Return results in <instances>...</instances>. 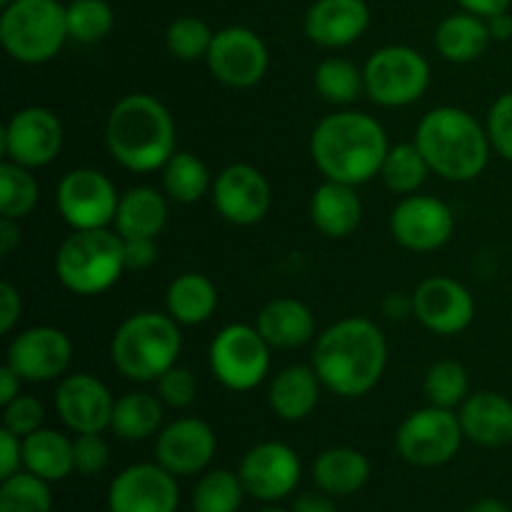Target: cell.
Segmentation results:
<instances>
[{
	"label": "cell",
	"instance_id": "53",
	"mask_svg": "<svg viewBox=\"0 0 512 512\" xmlns=\"http://www.w3.org/2000/svg\"><path fill=\"white\" fill-rule=\"evenodd\" d=\"M383 310L385 315L393 320L408 318V315H413V293H390L388 298L383 300Z\"/></svg>",
	"mask_w": 512,
	"mask_h": 512
},
{
	"label": "cell",
	"instance_id": "9",
	"mask_svg": "<svg viewBox=\"0 0 512 512\" xmlns=\"http://www.w3.org/2000/svg\"><path fill=\"white\" fill-rule=\"evenodd\" d=\"M463 440L460 415L438 405H428L410 413L400 423L395 433V450L405 463L415 468H440L455 460Z\"/></svg>",
	"mask_w": 512,
	"mask_h": 512
},
{
	"label": "cell",
	"instance_id": "7",
	"mask_svg": "<svg viewBox=\"0 0 512 512\" xmlns=\"http://www.w3.org/2000/svg\"><path fill=\"white\" fill-rule=\"evenodd\" d=\"M68 38L65 5L58 0H13L0 15V43L23 65H43L63 50Z\"/></svg>",
	"mask_w": 512,
	"mask_h": 512
},
{
	"label": "cell",
	"instance_id": "20",
	"mask_svg": "<svg viewBox=\"0 0 512 512\" xmlns=\"http://www.w3.org/2000/svg\"><path fill=\"white\" fill-rule=\"evenodd\" d=\"M215 450L218 438L205 420L180 418L165 425L155 438V463L175 478H190L213 463Z\"/></svg>",
	"mask_w": 512,
	"mask_h": 512
},
{
	"label": "cell",
	"instance_id": "8",
	"mask_svg": "<svg viewBox=\"0 0 512 512\" xmlns=\"http://www.w3.org/2000/svg\"><path fill=\"white\" fill-rule=\"evenodd\" d=\"M365 95L383 108L418 103L430 85V65L408 45H385L375 50L363 68Z\"/></svg>",
	"mask_w": 512,
	"mask_h": 512
},
{
	"label": "cell",
	"instance_id": "22",
	"mask_svg": "<svg viewBox=\"0 0 512 512\" xmlns=\"http://www.w3.org/2000/svg\"><path fill=\"white\" fill-rule=\"evenodd\" d=\"M370 25L365 0H315L305 13V35L320 48H348Z\"/></svg>",
	"mask_w": 512,
	"mask_h": 512
},
{
	"label": "cell",
	"instance_id": "40",
	"mask_svg": "<svg viewBox=\"0 0 512 512\" xmlns=\"http://www.w3.org/2000/svg\"><path fill=\"white\" fill-rule=\"evenodd\" d=\"M65 23H68L70 40L93 45L108 38L115 15L105 0H73V3L65 5Z\"/></svg>",
	"mask_w": 512,
	"mask_h": 512
},
{
	"label": "cell",
	"instance_id": "49",
	"mask_svg": "<svg viewBox=\"0 0 512 512\" xmlns=\"http://www.w3.org/2000/svg\"><path fill=\"white\" fill-rule=\"evenodd\" d=\"M465 13H473L478 18H493V15L508 13L512 0H455Z\"/></svg>",
	"mask_w": 512,
	"mask_h": 512
},
{
	"label": "cell",
	"instance_id": "50",
	"mask_svg": "<svg viewBox=\"0 0 512 512\" xmlns=\"http://www.w3.org/2000/svg\"><path fill=\"white\" fill-rule=\"evenodd\" d=\"M290 512H338L333 503V495L328 493H303L293 503V510Z\"/></svg>",
	"mask_w": 512,
	"mask_h": 512
},
{
	"label": "cell",
	"instance_id": "18",
	"mask_svg": "<svg viewBox=\"0 0 512 512\" xmlns=\"http://www.w3.org/2000/svg\"><path fill=\"white\" fill-rule=\"evenodd\" d=\"M413 318L435 335H458L475 320V298L460 280L433 275L413 290Z\"/></svg>",
	"mask_w": 512,
	"mask_h": 512
},
{
	"label": "cell",
	"instance_id": "51",
	"mask_svg": "<svg viewBox=\"0 0 512 512\" xmlns=\"http://www.w3.org/2000/svg\"><path fill=\"white\" fill-rule=\"evenodd\" d=\"M20 385H23V378L5 363L3 368H0V405H8L10 400L18 398Z\"/></svg>",
	"mask_w": 512,
	"mask_h": 512
},
{
	"label": "cell",
	"instance_id": "43",
	"mask_svg": "<svg viewBox=\"0 0 512 512\" xmlns=\"http://www.w3.org/2000/svg\"><path fill=\"white\" fill-rule=\"evenodd\" d=\"M155 383H158V398L175 410H183L188 405H193L195 395H198V380L183 365H173Z\"/></svg>",
	"mask_w": 512,
	"mask_h": 512
},
{
	"label": "cell",
	"instance_id": "44",
	"mask_svg": "<svg viewBox=\"0 0 512 512\" xmlns=\"http://www.w3.org/2000/svg\"><path fill=\"white\" fill-rule=\"evenodd\" d=\"M490 145L500 158L512 163V93L500 95L490 108L488 120H485Z\"/></svg>",
	"mask_w": 512,
	"mask_h": 512
},
{
	"label": "cell",
	"instance_id": "10",
	"mask_svg": "<svg viewBox=\"0 0 512 512\" xmlns=\"http://www.w3.org/2000/svg\"><path fill=\"white\" fill-rule=\"evenodd\" d=\"M208 360L220 385L235 393H248L268 375L270 343L255 325L233 323L215 335Z\"/></svg>",
	"mask_w": 512,
	"mask_h": 512
},
{
	"label": "cell",
	"instance_id": "28",
	"mask_svg": "<svg viewBox=\"0 0 512 512\" xmlns=\"http://www.w3.org/2000/svg\"><path fill=\"white\" fill-rule=\"evenodd\" d=\"M168 223V200L160 190L138 185L120 195L115 233L120 238H158Z\"/></svg>",
	"mask_w": 512,
	"mask_h": 512
},
{
	"label": "cell",
	"instance_id": "37",
	"mask_svg": "<svg viewBox=\"0 0 512 512\" xmlns=\"http://www.w3.org/2000/svg\"><path fill=\"white\" fill-rule=\"evenodd\" d=\"M245 485L238 473L210 470L193 490V512H238L245 498Z\"/></svg>",
	"mask_w": 512,
	"mask_h": 512
},
{
	"label": "cell",
	"instance_id": "57",
	"mask_svg": "<svg viewBox=\"0 0 512 512\" xmlns=\"http://www.w3.org/2000/svg\"><path fill=\"white\" fill-rule=\"evenodd\" d=\"M10 3H13V0H0V5H3V8H5V5H10Z\"/></svg>",
	"mask_w": 512,
	"mask_h": 512
},
{
	"label": "cell",
	"instance_id": "2",
	"mask_svg": "<svg viewBox=\"0 0 512 512\" xmlns=\"http://www.w3.org/2000/svg\"><path fill=\"white\" fill-rule=\"evenodd\" d=\"M388 133L373 115L340 110L320 120L310 135V158L325 180L363 185L378 178L388 155Z\"/></svg>",
	"mask_w": 512,
	"mask_h": 512
},
{
	"label": "cell",
	"instance_id": "15",
	"mask_svg": "<svg viewBox=\"0 0 512 512\" xmlns=\"http://www.w3.org/2000/svg\"><path fill=\"white\" fill-rule=\"evenodd\" d=\"M238 475L250 498L260 503H278L298 488L303 463L290 445L268 440L245 453Z\"/></svg>",
	"mask_w": 512,
	"mask_h": 512
},
{
	"label": "cell",
	"instance_id": "5",
	"mask_svg": "<svg viewBox=\"0 0 512 512\" xmlns=\"http://www.w3.org/2000/svg\"><path fill=\"white\" fill-rule=\"evenodd\" d=\"M183 325L168 313L143 310L118 325L110 340V358L115 370L133 383H153L178 365L183 350Z\"/></svg>",
	"mask_w": 512,
	"mask_h": 512
},
{
	"label": "cell",
	"instance_id": "11",
	"mask_svg": "<svg viewBox=\"0 0 512 512\" xmlns=\"http://www.w3.org/2000/svg\"><path fill=\"white\" fill-rule=\"evenodd\" d=\"M55 205L73 230H98L115 223L120 195L100 170L75 168L58 183Z\"/></svg>",
	"mask_w": 512,
	"mask_h": 512
},
{
	"label": "cell",
	"instance_id": "35",
	"mask_svg": "<svg viewBox=\"0 0 512 512\" xmlns=\"http://www.w3.org/2000/svg\"><path fill=\"white\" fill-rule=\"evenodd\" d=\"M40 200V185L33 170L5 160L0 165V215L10 220L28 218Z\"/></svg>",
	"mask_w": 512,
	"mask_h": 512
},
{
	"label": "cell",
	"instance_id": "23",
	"mask_svg": "<svg viewBox=\"0 0 512 512\" xmlns=\"http://www.w3.org/2000/svg\"><path fill=\"white\" fill-rule=\"evenodd\" d=\"M460 425L470 443L480 448H503L512 443V400L493 390L468 395L460 405Z\"/></svg>",
	"mask_w": 512,
	"mask_h": 512
},
{
	"label": "cell",
	"instance_id": "46",
	"mask_svg": "<svg viewBox=\"0 0 512 512\" xmlns=\"http://www.w3.org/2000/svg\"><path fill=\"white\" fill-rule=\"evenodd\" d=\"M125 270H148L158 260L155 238H123Z\"/></svg>",
	"mask_w": 512,
	"mask_h": 512
},
{
	"label": "cell",
	"instance_id": "14",
	"mask_svg": "<svg viewBox=\"0 0 512 512\" xmlns=\"http://www.w3.org/2000/svg\"><path fill=\"white\" fill-rule=\"evenodd\" d=\"M65 130L58 115L40 105H28L10 115L3 130V150L8 160L23 168H45L60 155Z\"/></svg>",
	"mask_w": 512,
	"mask_h": 512
},
{
	"label": "cell",
	"instance_id": "16",
	"mask_svg": "<svg viewBox=\"0 0 512 512\" xmlns=\"http://www.w3.org/2000/svg\"><path fill=\"white\" fill-rule=\"evenodd\" d=\"M178 478L158 463L128 465L108 488V512H178Z\"/></svg>",
	"mask_w": 512,
	"mask_h": 512
},
{
	"label": "cell",
	"instance_id": "26",
	"mask_svg": "<svg viewBox=\"0 0 512 512\" xmlns=\"http://www.w3.org/2000/svg\"><path fill=\"white\" fill-rule=\"evenodd\" d=\"M255 328L260 330L270 348L293 350L310 343L315 335V315L305 303L295 298L270 300L255 318Z\"/></svg>",
	"mask_w": 512,
	"mask_h": 512
},
{
	"label": "cell",
	"instance_id": "27",
	"mask_svg": "<svg viewBox=\"0 0 512 512\" xmlns=\"http://www.w3.org/2000/svg\"><path fill=\"white\" fill-rule=\"evenodd\" d=\"M370 480V460L360 450L338 445L328 448L315 458L313 483L318 490L333 495V498H348L360 493Z\"/></svg>",
	"mask_w": 512,
	"mask_h": 512
},
{
	"label": "cell",
	"instance_id": "12",
	"mask_svg": "<svg viewBox=\"0 0 512 512\" xmlns=\"http://www.w3.org/2000/svg\"><path fill=\"white\" fill-rule=\"evenodd\" d=\"M208 70L218 83L228 88H253L265 78L270 65L268 45L255 30L243 25H230L213 35L208 55Z\"/></svg>",
	"mask_w": 512,
	"mask_h": 512
},
{
	"label": "cell",
	"instance_id": "54",
	"mask_svg": "<svg viewBox=\"0 0 512 512\" xmlns=\"http://www.w3.org/2000/svg\"><path fill=\"white\" fill-rule=\"evenodd\" d=\"M488 28H490V38L493 40H510L512 38V15L510 13H500L488 18Z\"/></svg>",
	"mask_w": 512,
	"mask_h": 512
},
{
	"label": "cell",
	"instance_id": "1",
	"mask_svg": "<svg viewBox=\"0 0 512 512\" xmlns=\"http://www.w3.org/2000/svg\"><path fill=\"white\" fill-rule=\"evenodd\" d=\"M388 365V340L368 318H345L320 333L313 368L325 390L340 398H363L380 383Z\"/></svg>",
	"mask_w": 512,
	"mask_h": 512
},
{
	"label": "cell",
	"instance_id": "52",
	"mask_svg": "<svg viewBox=\"0 0 512 512\" xmlns=\"http://www.w3.org/2000/svg\"><path fill=\"white\" fill-rule=\"evenodd\" d=\"M20 240H23V233H20L18 220H0V255H3V258H8V255L18 248Z\"/></svg>",
	"mask_w": 512,
	"mask_h": 512
},
{
	"label": "cell",
	"instance_id": "56",
	"mask_svg": "<svg viewBox=\"0 0 512 512\" xmlns=\"http://www.w3.org/2000/svg\"><path fill=\"white\" fill-rule=\"evenodd\" d=\"M258 512H288V510H280V508H263V510H258Z\"/></svg>",
	"mask_w": 512,
	"mask_h": 512
},
{
	"label": "cell",
	"instance_id": "13",
	"mask_svg": "<svg viewBox=\"0 0 512 512\" xmlns=\"http://www.w3.org/2000/svg\"><path fill=\"white\" fill-rule=\"evenodd\" d=\"M455 233V213L445 200L433 195H405L390 213V235L413 253L445 248Z\"/></svg>",
	"mask_w": 512,
	"mask_h": 512
},
{
	"label": "cell",
	"instance_id": "47",
	"mask_svg": "<svg viewBox=\"0 0 512 512\" xmlns=\"http://www.w3.org/2000/svg\"><path fill=\"white\" fill-rule=\"evenodd\" d=\"M23 468V438L10 430H0V480L20 473Z\"/></svg>",
	"mask_w": 512,
	"mask_h": 512
},
{
	"label": "cell",
	"instance_id": "39",
	"mask_svg": "<svg viewBox=\"0 0 512 512\" xmlns=\"http://www.w3.org/2000/svg\"><path fill=\"white\" fill-rule=\"evenodd\" d=\"M53 493L48 480L20 470L0 483V512H50Z\"/></svg>",
	"mask_w": 512,
	"mask_h": 512
},
{
	"label": "cell",
	"instance_id": "32",
	"mask_svg": "<svg viewBox=\"0 0 512 512\" xmlns=\"http://www.w3.org/2000/svg\"><path fill=\"white\" fill-rule=\"evenodd\" d=\"M163 400L150 393H128L115 400L113 418H110V430L120 440L128 443H140L153 435H158L163 425Z\"/></svg>",
	"mask_w": 512,
	"mask_h": 512
},
{
	"label": "cell",
	"instance_id": "33",
	"mask_svg": "<svg viewBox=\"0 0 512 512\" xmlns=\"http://www.w3.org/2000/svg\"><path fill=\"white\" fill-rule=\"evenodd\" d=\"M208 165L188 150H175L173 158L163 165V190L170 200L180 205H193L208 193Z\"/></svg>",
	"mask_w": 512,
	"mask_h": 512
},
{
	"label": "cell",
	"instance_id": "24",
	"mask_svg": "<svg viewBox=\"0 0 512 512\" xmlns=\"http://www.w3.org/2000/svg\"><path fill=\"white\" fill-rule=\"evenodd\" d=\"M310 220L325 238L340 240L353 235L363 220V203L355 193V185L335 183V180L318 185L310 198Z\"/></svg>",
	"mask_w": 512,
	"mask_h": 512
},
{
	"label": "cell",
	"instance_id": "6",
	"mask_svg": "<svg viewBox=\"0 0 512 512\" xmlns=\"http://www.w3.org/2000/svg\"><path fill=\"white\" fill-rule=\"evenodd\" d=\"M125 270L123 238L115 230H73L55 253V275L75 295H100L113 288Z\"/></svg>",
	"mask_w": 512,
	"mask_h": 512
},
{
	"label": "cell",
	"instance_id": "3",
	"mask_svg": "<svg viewBox=\"0 0 512 512\" xmlns=\"http://www.w3.org/2000/svg\"><path fill=\"white\" fill-rule=\"evenodd\" d=\"M175 120L155 95L130 93L113 105L105 123V145L130 173L163 170L175 155Z\"/></svg>",
	"mask_w": 512,
	"mask_h": 512
},
{
	"label": "cell",
	"instance_id": "31",
	"mask_svg": "<svg viewBox=\"0 0 512 512\" xmlns=\"http://www.w3.org/2000/svg\"><path fill=\"white\" fill-rule=\"evenodd\" d=\"M488 20L473 13L448 15L435 30V48L448 63H473L485 53L490 43Z\"/></svg>",
	"mask_w": 512,
	"mask_h": 512
},
{
	"label": "cell",
	"instance_id": "48",
	"mask_svg": "<svg viewBox=\"0 0 512 512\" xmlns=\"http://www.w3.org/2000/svg\"><path fill=\"white\" fill-rule=\"evenodd\" d=\"M20 315H23V300H20L18 288L13 283H3L0 285V333H13Z\"/></svg>",
	"mask_w": 512,
	"mask_h": 512
},
{
	"label": "cell",
	"instance_id": "34",
	"mask_svg": "<svg viewBox=\"0 0 512 512\" xmlns=\"http://www.w3.org/2000/svg\"><path fill=\"white\" fill-rule=\"evenodd\" d=\"M430 173L433 170H430L428 160L420 153L415 140L413 143L390 145L388 155L383 160V168H380V178H383L385 188L398 195L418 193Z\"/></svg>",
	"mask_w": 512,
	"mask_h": 512
},
{
	"label": "cell",
	"instance_id": "17",
	"mask_svg": "<svg viewBox=\"0 0 512 512\" xmlns=\"http://www.w3.org/2000/svg\"><path fill=\"white\" fill-rule=\"evenodd\" d=\"M73 343L53 325H35L15 335L5 353V363L23 378V383H50L68 370Z\"/></svg>",
	"mask_w": 512,
	"mask_h": 512
},
{
	"label": "cell",
	"instance_id": "38",
	"mask_svg": "<svg viewBox=\"0 0 512 512\" xmlns=\"http://www.w3.org/2000/svg\"><path fill=\"white\" fill-rule=\"evenodd\" d=\"M425 395H428L430 405L438 408L455 410L468 400L470 395V378L465 365L458 360H438L425 373Z\"/></svg>",
	"mask_w": 512,
	"mask_h": 512
},
{
	"label": "cell",
	"instance_id": "29",
	"mask_svg": "<svg viewBox=\"0 0 512 512\" xmlns=\"http://www.w3.org/2000/svg\"><path fill=\"white\" fill-rule=\"evenodd\" d=\"M218 310V288L208 275L183 273L168 285L165 293V313L178 325H203Z\"/></svg>",
	"mask_w": 512,
	"mask_h": 512
},
{
	"label": "cell",
	"instance_id": "30",
	"mask_svg": "<svg viewBox=\"0 0 512 512\" xmlns=\"http://www.w3.org/2000/svg\"><path fill=\"white\" fill-rule=\"evenodd\" d=\"M23 468L48 483L65 480L75 470L73 440L53 428L35 430L23 438Z\"/></svg>",
	"mask_w": 512,
	"mask_h": 512
},
{
	"label": "cell",
	"instance_id": "36",
	"mask_svg": "<svg viewBox=\"0 0 512 512\" xmlns=\"http://www.w3.org/2000/svg\"><path fill=\"white\" fill-rule=\"evenodd\" d=\"M315 90L333 105H350L365 93L363 70L348 58H325L315 68Z\"/></svg>",
	"mask_w": 512,
	"mask_h": 512
},
{
	"label": "cell",
	"instance_id": "4",
	"mask_svg": "<svg viewBox=\"0 0 512 512\" xmlns=\"http://www.w3.org/2000/svg\"><path fill=\"white\" fill-rule=\"evenodd\" d=\"M415 145L428 160L430 170L450 183H470L488 168V130L473 113L455 105L433 108L415 130Z\"/></svg>",
	"mask_w": 512,
	"mask_h": 512
},
{
	"label": "cell",
	"instance_id": "42",
	"mask_svg": "<svg viewBox=\"0 0 512 512\" xmlns=\"http://www.w3.org/2000/svg\"><path fill=\"white\" fill-rule=\"evenodd\" d=\"M43 420L45 408L33 395L20 393L18 398L3 405V428L18 435V438H28L35 430L43 428Z\"/></svg>",
	"mask_w": 512,
	"mask_h": 512
},
{
	"label": "cell",
	"instance_id": "45",
	"mask_svg": "<svg viewBox=\"0 0 512 512\" xmlns=\"http://www.w3.org/2000/svg\"><path fill=\"white\" fill-rule=\"evenodd\" d=\"M75 470L83 475L103 473L110 463V448L100 433H83L73 440Z\"/></svg>",
	"mask_w": 512,
	"mask_h": 512
},
{
	"label": "cell",
	"instance_id": "21",
	"mask_svg": "<svg viewBox=\"0 0 512 512\" xmlns=\"http://www.w3.org/2000/svg\"><path fill=\"white\" fill-rule=\"evenodd\" d=\"M115 398L95 375L75 373L60 380L55 390V413L75 435L103 433L110 428Z\"/></svg>",
	"mask_w": 512,
	"mask_h": 512
},
{
	"label": "cell",
	"instance_id": "55",
	"mask_svg": "<svg viewBox=\"0 0 512 512\" xmlns=\"http://www.w3.org/2000/svg\"><path fill=\"white\" fill-rule=\"evenodd\" d=\"M465 512H510L508 505L503 500H495V498H483V500H475Z\"/></svg>",
	"mask_w": 512,
	"mask_h": 512
},
{
	"label": "cell",
	"instance_id": "19",
	"mask_svg": "<svg viewBox=\"0 0 512 512\" xmlns=\"http://www.w3.org/2000/svg\"><path fill=\"white\" fill-rule=\"evenodd\" d=\"M270 183L255 165L233 163L215 178L213 183V205L220 218L228 223L248 228L258 225L268 215Z\"/></svg>",
	"mask_w": 512,
	"mask_h": 512
},
{
	"label": "cell",
	"instance_id": "41",
	"mask_svg": "<svg viewBox=\"0 0 512 512\" xmlns=\"http://www.w3.org/2000/svg\"><path fill=\"white\" fill-rule=\"evenodd\" d=\"M213 30L208 28V23H203L200 18L193 15H183V18H175L168 25V33H165V43L173 58L183 60V63H193L208 55L210 43H213Z\"/></svg>",
	"mask_w": 512,
	"mask_h": 512
},
{
	"label": "cell",
	"instance_id": "25",
	"mask_svg": "<svg viewBox=\"0 0 512 512\" xmlns=\"http://www.w3.org/2000/svg\"><path fill=\"white\" fill-rule=\"evenodd\" d=\"M320 388H323V383H320L313 365H290V368L280 370L270 383V410L288 423L305 420L318 408Z\"/></svg>",
	"mask_w": 512,
	"mask_h": 512
}]
</instances>
